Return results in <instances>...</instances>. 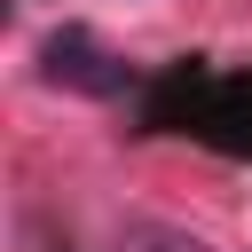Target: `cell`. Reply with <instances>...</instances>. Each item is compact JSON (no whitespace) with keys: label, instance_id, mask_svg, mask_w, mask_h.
Returning <instances> with one entry per match:
<instances>
[{"label":"cell","instance_id":"6da1fadb","mask_svg":"<svg viewBox=\"0 0 252 252\" xmlns=\"http://www.w3.org/2000/svg\"><path fill=\"white\" fill-rule=\"evenodd\" d=\"M39 79H47V87H71V94H118V87H126V63H118L94 32L63 24V32L39 47Z\"/></svg>","mask_w":252,"mask_h":252}]
</instances>
